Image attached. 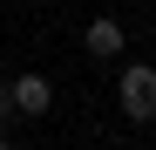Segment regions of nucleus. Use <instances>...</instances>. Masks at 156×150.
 <instances>
[{
  "mask_svg": "<svg viewBox=\"0 0 156 150\" xmlns=\"http://www.w3.org/2000/svg\"><path fill=\"white\" fill-rule=\"evenodd\" d=\"M115 150H136V143H115Z\"/></svg>",
  "mask_w": 156,
  "mask_h": 150,
  "instance_id": "obj_5",
  "label": "nucleus"
},
{
  "mask_svg": "<svg viewBox=\"0 0 156 150\" xmlns=\"http://www.w3.org/2000/svg\"><path fill=\"white\" fill-rule=\"evenodd\" d=\"M115 103L129 123H156V62H129L115 82Z\"/></svg>",
  "mask_w": 156,
  "mask_h": 150,
  "instance_id": "obj_1",
  "label": "nucleus"
},
{
  "mask_svg": "<svg viewBox=\"0 0 156 150\" xmlns=\"http://www.w3.org/2000/svg\"><path fill=\"white\" fill-rule=\"evenodd\" d=\"M0 150H7V137H0Z\"/></svg>",
  "mask_w": 156,
  "mask_h": 150,
  "instance_id": "obj_6",
  "label": "nucleus"
},
{
  "mask_svg": "<svg viewBox=\"0 0 156 150\" xmlns=\"http://www.w3.org/2000/svg\"><path fill=\"white\" fill-rule=\"evenodd\" d=\"M7 116H14V89L0 82V123H7Z\"/></svg>",
  "mask_w": 156,
  "mask_h": 150,
  "instance_id": "obj_4",
  "label": "nucleus"
},
{
  "mask_svg": "<svg viewBox=\"0 0 156 150\" xmlns=\"http://www.w3.org/2000/svg\"><path fill=\"white\" fill-rule=\"evenodd\" d=\"M14 116H48V103H55V82L48 75H14Z\"/></svg>",
  "mask_w": 156,
  "mask_h": 150,
  "instance_id": "obj_2",
  "label": "nucleus"
},
{
  "mask_svg": "<svg viewBox=\"0 0 156 150\" xmlns=\"http://www.w3.org/2000/svg\"><path fill=\"white\" fill-rule=\"evenodd\" d=\"M122 21H109V14H95L88 21V34H82V48H88V55H102V62H109V55H122Z\"/></svg>",
  "mask_w": 156,
  "mask_h": 150,
  "instance_id": "obj_3",
  "label": "nucleus"
}]
</instances>
